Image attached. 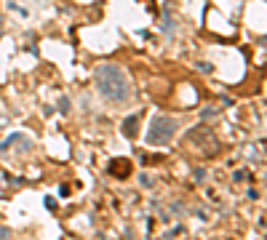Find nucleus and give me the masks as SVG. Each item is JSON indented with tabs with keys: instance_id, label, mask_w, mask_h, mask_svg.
<instances>
[{
	"instance_id": "39448f33",
	"label": "nucleus",
	"mask_w": 267,
	"mask_h": 240,
	"mask_svg": "<svg viewBox=\"0 0 267 240\" xmlns=\"http://www.w3.org/2000/svg\"><path fill=\"white\" fill-rule=\"evenodd\" d=\"M110 171H113V173H120V176H128L131 166H128V160H120V163H113V166H110Z\"/></svg>"
},
{
	"instance_id": "20e7f679",
	"label": "nucleus",
	"mask_w": 267,
	"mask_h": 240,
	"mask_svg": "<svg viewBox=\"0 0 267 240\" xmlns=\"http://www.w3.org/2000/svg\"><path fill=\"white\" fill-rule=\"evenodd\" d=\"M139 118H142V115H131V118H126V123H123V134H126V136H136Z\"/></svg>"
},
{
	"instance_id": "f03ea898",
	"label": "nucleus",
	"mask_w": 267,
	"mask_h": 240,
	"mask_svg": "<svg viewBox=\"0 0 267 240\" xmlns=\"http://www.w3.org/2000/svg\"><path fill=\"white\" fill-rule=\"evenodd\" d=\"M177 136V120L166 118V115H155L147 131V144L150 147H166L171 144V139Z\"/></svg>"
},
{
	"instance_id": "f257e3e1",
	"label": "nucleus",
	"mask_w": 267,
	"mask_h": 240,
	"mask_svg": "<svg viewBox=\"0 0 267 240\" xmlns=\"http://www.w3.org/2000/svg\"><path fill=\"white\" fill-rule=\"evenodd\" d=\"M94 83H96V91L102 94V99L110 102V104H123L128 99V94H131L126 72H123L118 64H110V62L96 67Z\"/></svg>"
},
{
	"instance_id": "423d86ee",
	"label": "nucleus",
	"mask_w": 267,
	"mask_h": 240,
	"mask_svg": "<svg viewBox=\"0 0 267 240\" xmlns=\"http://www.w3.org/2000/svg\"><path fill=\"white\" fill-rule=\"evenodd\" d=\"M214 118H217V109H214V107H206V109H203V120H214Z\"/></svg>"
},
{
	"instance_id": "7ed1b4c3",
	"label": "nucleus",
	"mask_w": 267,
	"mask_h": 240,
	"mask_svg": "<svg viewBox=\"0 0 267 240\" xmlns=\"http://www.w3.org/2000/svg\"><path fill=\"white\" fill-rule=\"evenodd\" d=\"M190 141L203 155H217L219 152V139L211 134V128H208V126H195L190 131Z\"/></svg>"
}]
</instances>
